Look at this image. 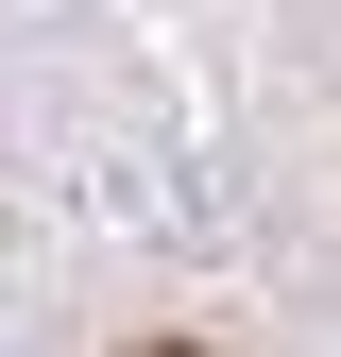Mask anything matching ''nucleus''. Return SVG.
<instances>
[{"instance_id": "nucleus-1", "label": "nucleus", "mask_w": 341, "mask_h": 357, "mask_svg": "<svg viewBox=\"0 0 341 357\" xmlns=\"http://www.w3.org/2000/svg\"><path fill=\"white\" fill-rule=\"evenodd\" d=\"M154 357H188V340H154Z\"/></svg>"}]
</instances>
